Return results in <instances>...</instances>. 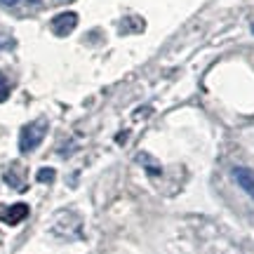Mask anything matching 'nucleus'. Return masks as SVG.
<instances>
[{
	"instance_id": "f257e3e1",
	"label": "nucleus",
	"mask_w": 254,
	"mask_h": 254,
	"mask_svg": "<svg viewBox=\"0 0 254 254\" xmlns=\"http://www.w3.org/2000/svg\"><path fill=\"white\" fill-rule=\"evenodd\" d=\"M45 134H47V120L45 118H38V120H33V123L24 125L21 132H19V151H21V153L36 151L38 144L45 139Z\"/></svg>"
},
{
	"instance_id": "f03ea898",
	"label": "nucleus",
	"mask_w": 254,
	"mask_h": 254,
	"mask_svg": "<svg viewBox=\"0 0 254 254\" xmlns=\"http://www.w3.org/2000/svg\"><path fill=\"white\" fill-rule=\"evenodd\" d=\"M75 26H78V14H75V12H62V14H57V17L52 19V24H50L52 33L59 38L68 36Z\"/></svg>"
},
{
	"instance_id": "7ed1b4c3",
	"label": "nucleus",
	"mask_w": 254,
	"mask_h": 254,
	"mask_svg": "<svg viewBox=\"0 0 254 254\" xmlns=\"http://www.w3.org/2000/svg\"><path fill=\"white\" fill-rule=\"evenodd\" d=\"M233 179L254 200V170H250V167H233Z\"/></svg>"
},
{
	"instance_id": "20e7f679",
	"label": "nucleus",
	"mask_w": 254,
	"mask_h": 254,
	"mask_svg": "<svg viewBox=\"0 0 254 254\" xmlns=\"http://www.w3.org/2000/svg\"><path fill=\"white\" fill-rule=\"evenodd\" d=\"M28 205L26 202H17V205H12V207H7L2 214H0V219L5 221V224H9V226H17L19 221H24V219L28 217Z\"/></svg>"
},
{
	"instance_id": "39448f33",
	"label": "nucleus",
	"mask_w": 254,
	"mask_h": 254,
	"mask_svg": "<svg viewBox=\"0 0 254 254\" xmlns=\"http://www.w3.org/2000/svg\"><path fill=\"white\" fill-rule=\"evenodd\" d=\"M9 92H12V82L7 80V75H5V73L0 71V104L9 99Z\"/></svg>"
},
{
	"instance_id": "423d86ee",
	"label": "nucleus",
	"mask_w": 254,
	"mask_h": 254,
	"mask_svg": "<svg viewBox=\"0 0 254 254\" xmlns=\"http://www.w3.org/2000/svg\"><path fill=\"white\" fill-rule=\"evenodd\" d=\"M55 177H57V172L52 170V167H43V170H38V174H36V179L40 184H52L55 182Z\"/></svg>"
},
{
	"instance_id": "0eeeda50",
	"label": "nucleus",
	"mask_w": 254,
	"mask_h": 254,
	"mask_svg": "<svg viewBox=\"0 0 254 254\" xmlns=\"http://www.w3.org/2000/svg\"><path fill=\"white\" fill-rule=\"evenodd\" d=\"M0 5H5V7H12V5H17V0H0Z\"/></svg>"
},
{
	"instance_id": "6e6552de",
	"label": "nucleus",
	"mask_w": 254,
	"mask_h": 254,
	"mask_svg": "<svg viewBox=\"0 0 254 254\" xmlns=\"http://www.w3.org/2000/svg\"><path fill=\"white\" fill-rule=\"evenodd\" d=\"M250 28H252V33H254V19H252V24H250Z\"/></svg>"
},
{
	"instance_id": "1a4fd4ad",
	"label": "nucleus",
	"mask_w": 254,
	"mask_h": 254,
	"mask_svg": "<svg viewBox=\"0 0 254 254\" xmlns=\"http://www.w3.org/2000/svg\"><path fill=\"white\" fill-rule=\"evenodd\" d=\"M28 2H38V0H28Z\"/></svg>"
}]
</instances>
